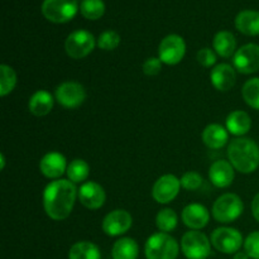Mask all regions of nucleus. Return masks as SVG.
Wrapping results in <instances>:
<instances>
[{"mask_svg": "<svg viewBox=\"0 0 259 259\" xmlns=\"http://www.w3.org/2000/svg\"><path fill=\"white\" fill-rule=\"evenodd\" d=\"M181 187V181L175 175H163L154 182L152 197L158 204H169L176 199Z\"/></svg>", "mask_w": 259, "mask_h": 259, "instance_id": "nucleus-12", "label": "nucleus"}, {"mask_svg": "<svg viewBox=\"0 0 259 259\" xmlns=\"http://www.w3.org/2000/svg\"><path fill=\"white\" fill-rule=\"evenodd\" d=\"M242 96L247 105L259 110V77L250 78L243 85Z\"/></svg>", "mask_w": 259, "mask_h": 259, "instance_id": "nucleus-29", "label": "nucleus"}, {"mask_svg": "<svg viewBox=\"0 0 259 259\" xmlns=\"http://www.w3.org/2000/svg\"><path fill=\"white\" fill-rule=\"evenodd\" d=\"M77 12V0H45L42 4V14L46 19L56 24L70 22Z\"/></svg>", "mask_w": 259, "mask_h": 259, "instance_id": "nucleus-5", "label": "nucleus"}, {"mask_svg": "<svg viewBox=\"0 0 259 259\" xmlns=\"http://www.w3.org/2000/svg\"><path fill=\"white\" fill-rule=\"evenodd\" d=\"M229 161L219 159L215 161L209 168V179L214 186L219 189H225L233 184L235 177V171Z\"/></svg>", "mask_w": 259, "mask_h": 259, "instance_id": "nucleus-17", "label": "nucleus"}, {"mask_svg": "<svg viewBox=\"0 0 259 259\" xmlns=\"http://www.w3.org/2000/svg\"><path fill=\"white\" fill-rule=\"evenodd\" d=\"M225 124H227V131L239 138V137L245 136L250 131L252 119H250L249 114L245 111L235 110L228 115Z\"/></svg>", "mask_w": 259, "mask_h": 259, "instance_id": "nucleus-20", "label": "nucleus"}, {"mask_svg": "<svg viewBox=\"0 0 259 259\" xmlns=\"http://www.w3.org/2000/svg\"><path fill=\"white\" fill-rule=\"evenodd\" d=\"M180 181H181V186L185 190H187V191H195V190H199L201 187L204 180H202L201 175L199 172L189 171L182 175Z\"/></svg>", "mask_w": 259, "mask_h": 259, "instance_id": "nucleus-32", "label": "nucleus"}, {"mask_svg": "<svg viewBox=\"0 0 259 259\" xmlns=\"http://www.w3.org/2000/svg\"><path fill=\"white\" fill-rule=\"evenodd\" d=\"M55 99L51 93L46 90H38L30 96L28 101V109L35 116H45L52 111Z\"/></svg>", "mask_w": 259, "mask_h": 259, "instance_id": "nucleus-21", "label": "nucleus"}, {"mask_svg": "<svg viewBox=\"0 0 259 259\" xmlns=\"http://www.w3.org/2000/svg\"><path fill=\"white\" fill-rule=\"evenodd\" d=\"M212 47L217 55L220 57L230 58L234 57L237 52V39L234 34L229 30H220L215 34L214 40H212Z\"/></svg>", "mask_w": 259, "mask_h": 259, "instance_id": "nucleus-22", "label": "nucleus"}, {"mask_svg": "<svg viewBox=\"0 0 259 259\" xmlns=\"http://www.w3.org/2000/svg\"><path fill=\"white\" fill-rule=\"evenodd\" d=\"M210 80L218 91H222V93L229 91L237 82V70L232 65L220 63L211 70Z\"/></svg>", "mask_w": 259, "mask_h": 259, "instance_id": "nucleus-16", "label": "nucleus"}, {"mask_svg": "<svg viewBox=\"0 0 259 259\" xmlns=\"http://www.w3.org/2000/svg\"><path fill=\"white\" fill-rule=\"evenodd\" d=\"M197 62L202 67H211L212 65L217 63V52L212 51L211 48H201L196 55Z\"/></svg>", "mask_w": 259, "mask_h": 259, "instance_id": "nucleus-34", "label": "nucleus"}, {"mask_svg": "<svg viewBox=\"0 0 259 259\" xmlns=\"http://www.w3.org/2000/svg\"><path fill=\"white\" fill-rule=\"evenodd\" d=\"M138 243L132 238H120L116 240L111 249L113 259H138Z\"/></svg>", "mask_w": 259, "mask_h": 259, "instance_id": "nucleus-24", "label": "nucleus"}, {"mask_svg": "<svg viewBox=\"0 0 259 259\" xmlns=\"http://www.w3.org/2000/svg\"><path fill=\"white\" fill-rule=\"evenodd\" d=\"M243 211H244V204L242 199L238 195L230 194V192L218 197L211 210L214 219L222 224L235 222L239 219Z\"/></svg>", "mask_w": 259, "mask_h": 259, "instance_id": "nucleus-4", "label": "nucleus"}, {"mask_svg": "<svg viewBox=\"0 0 259 259\" xmlns=\"http://www.w3.org/2000/svg\"><path fill=\"white\" fill-rule=\"evenodd\" d=\"M212 247L225 254H235L243 245V235L238 229L229 227H222L211 233Z\"/></svg>", "mask_w": 259, "mask_h": 259, "instance_id": "nucleus-8", "label": "nucleus"}, {"mask_svg": "<svg viewBox=\"0 0 259 259\" xmlns=\"http://www.w3.org/2000/svg\"><path fill=\"white\" fill-rule=\"evenodd\" d=\"M144 75L147 76H156L161 72L162 70V61L159 57H149L147 58L142 66Z\"/></svg>", "mask_w": 259, "mask_h": 259, "instance_id": "nucleus-35", "label": "nucleus"}, {"mask_svg": "<svg viewBox=\"0 0 259 259\" xmlns=\"http://www.w3.org/2000/svg\"><path fill=\"white\" fill-rule=\"evenodd\" d=\"M252 214L253 218L259 223V194L255 195L252 201Z\"/></svg>", "mask_w": 259, "mask_h": 259, "instance_id": "nucleus-36", "label": "nucleus"}, {"mask_svg": "<svg viewBox=\"0 0 259 259\" xmlns=\"http://www.w3.org/2000/svg\"><path fill=\"white\" fill-rule=\"evenodd\" d=\"M0 158H2V169H4V167H5V157H4V154L2 153V156H0Z\"/></svg>", "mask_w": 259, "mask_h": 259, "instance_id": "nucleus-38", "label": "nucleus"}, {"mask_svg": "<svg viewBox=\"0 0 259 259\" xmlns=\"http://www.w3.org/2000/svg\"><path fill=\"white\" fill-rule=\"evenodd\" d=\"M177 223H179L177 214L175 212V210L168 209V207L162 209L156 217V225L159 232L162 233H169L175 230L177 227Z\"/></svg>", "mask_w": 259, "mask_h": 259, "instance_id": "nucleus-27", "label": "nucleus"}, {"mask_svg": "<svg viewBox=\"0 0 259 259\" xmlns=\"http://www.w3.org/2000/svg\"><path fill=\"white\" fill-rule=\"evenodd\" d=\"M95 37L89 30L78 29L68 34L65 42L66 53L73 60H81L90 55L96 46Z\"/></svg>", "mask_w": 259, "mask_h": 259, "instance_id": "nucleus-7", "label": "nucleus"}, {"mask_svg": "<svg viewBox=\"0 0 259 259\" xmlns=\"http://www.w3.org/2000/svg\"><path fill=\"white\" fill-rule=\"evenodd\" d=\"M68 259H101V252L91 242H77L68 250Z\"/></svg>", "mask_w": 259, "mask_h": 259, "instance_id": "nucleus-25", "label": "nucleus"}, {"mask_svg": "<svg viewBox=\"0 0 259 259\" xmlns=\"http://www.w3.org/2000/svg\"><path fill=\"white\" fill-rule=\"evenodd\" d=\"M201 139L207 148L220 149L229 141V133L220 124H209L202 131Z\"/></svg>", "mask_w": 259, "mask_h": 259, "instance_id": "nucleus-19", "label": "nucleus"}, {"mask_svg": "<svg viewBox=\"0 0 259 259\" xmlns=\"http://www.w3.org/2000/svg\"><path fill=\"white\" fill-rule=\"evenodd\" d=\"M233 259H249V255H248L245 252H240L239 250V252L235 253Z\"/></svg>", "mask_w": 259, "mask_h": 259, "instance_id": "nucleus-37", "label": "nucleus"}, {"mask_svg": "<svg viewBox=\"0 0 259 259\" xmlns=\"http://www.w3.org/2000/svg\"><path fill=\"white\" fill-rule=\"evenodd\" d=\"M67 174L68 180L73 184H85V181L88 180L89 175H90V166L88 164V162L83 161V159L76 158L71 162L67 166Z\"/></svg>", "mask_w": 259, "mask_h": 259, "instance_id": "nucleus-26", "label": "nucleus"}, {"mask_svg": "<svg viewBox=\"0 0 259 259\" xmlns=\"http://www.w3.org/2000/svg\"><path fill=\"white\" fill-rule=\"evenodd\" d=\"M17 86V73L10 66H0V95H9Z\"/></svg>", "mask_w": 259, "mask_h": 259, "instance_id": "nucleus-28", "label": "nucleus"}, {"mask_svg": "<svg viewBox=\"0 0 259 259\" xmlns=\"http://www.w3.org/2000/svg\"><path fill=\"white\" fill-rule=\"evenodd\" d=\"M182 222L191 230H201L210 222V211L201 204H190L182 210Z\"/></svg>", "mask_w": 259, "mask_h": 259, "instance_id": "nucleus-18", "label": "nucleus"}, {"mask_svg": "<svg viewBox=\"0 0 259 259\" xmlns=\"http://www.w3.org/2000/svg\"><path fill=\"white\" fill-rule=\"evenodd\" d=\"M78 189L70 180H55L46 186L43 207L48 218L61 222L70 217L77 199Z\"/></svg>", "mask_w": 259, "mask_h": 259, "instance_id": "nucleus-1", "label": "nucleus"}, {"mask_svg": "<svg viewBox=\"0 0 259 259\" xmlns=\"http://www.w3.org/2000/svg\"><path fill=\"white\" fill-rule=\"evenodd\" d=\"M185 53H186V43L181 35L168 34L159 43L158 57L164 65H177L184 60Z\"/></svg>", "mask_w": 259, "mask_h": 259, "instance_id": "nucleus-9", "label": "nucleus"}, {"mask_svg": "<svg viewBox=\"0 0 259 259\" xmlns=\"http://www.w3.org/2000/svg\"><path fill=\"white\" fill-rule=\"evenodd\" d=\"M133 225V218L126 210L116 209L109 212L103 220V232L108 237H120L129 232Z\"/></svg>", "mask_w": 259, "mask_h": 259, "instance_id": "nucleus-13", "label": "nucleus"}, {"mask_svg": "<svg viewBox=\"0 0 259 259\" xmlns=\"http://www.w3.org/2000/svg\"><path fill=\"white\" fill-rule=\"evenodd\" d=\"M233 66L243 75H250L259 71V46L255 43L242 46L233 57Z\"/></svg>", "mask_w": 259, "mask_h": 259, "instance_id": "nucleus-11", "label": "nucleus"}, {"mask_svg": "<svg viewBox=\"0 0 259 259\" xmlns=\"http://www.w3.org/2000/svg\"><path fill=\"white\" fill-rule=\"evenodd\" d=\"M244 252L249 258L259 259V232H253L245 238Z\"/></svg>", "mask_w": 259, "mask_h": 259, "instance_id": "nucleus-33", "label": "nucleus"}, {"mask_svg": "<svg viewBox=\"0 0 259 259\" xmlns=\"http://www.w3.org/2000/svg\"><path fill=\"white\" fill-rule=\"evenodd\" d=\"M67 161L60 152H48L39 162V171L45 177L51 180H60L67 171Z\"/></svg>", "mask_w": 259, "mask_h": 259, "instance_id": "nucleus-15", "label": "nucleus"}, {"mask_svg": "<svg viewBox=\"0 0 259 259\" xmlns=\"http://www.w3.org/2000/svg\"><path fill=\"white\" fill-rule=\"evenodd\" d=\"M55 99L63 108L76 109L85 103L86 90L81 83L66 81L56 88Z\"/></svg>", "mask_w": 259, "mask_h": 259, "instance_id": "nucleus-10", "label": "nucleus"}, {"mask_svg": "<svg viewBox=\"0 0 259 259\" xmlns=\"http://www.w3.org/2000/svg\"><path fill=\"white\" fill-rule=\"evenodd\" d=\"M77 199L86 209L98 210L105 204L106 194L103 186L98 182L88 181L81 185L78 189Z\"/></svg>", "mask_w": 259, "mask_h": 259, "instance_id": "nucleus-14", "label": "nucleus"}, {"mask_svg": "<svg viewBox=\"0 0 259 259\" xmlns=\"http://www.w3.org/2000/svg\"><path fill=\"white\" fill-rule=\"evenodd\" d=\"M235 27L245 35L259 34V12L243 10L235 18Z\"/></svg>", "mask_w": 259, "mask_h": 259, "instance_id": "nucleus-23", "label": "nucleus"}, {"mask_svg": "<svg viewBox=\"0 0 259 259\" xmlns=\"http://www.w3.org/2000/svg\"><path fill=\"white\" fill-rule=\"evenodd\" d=\"M211 240L199 230H191L182 235L181 249L187 259H206L211 254Z\"/></svg>", "mask_w": 259, "mask_h": 259, "instance_id": "nucleus-6", "label": "nucleus"}, {"mask_svg": "<svg viewBox=\"0 0 259 259\" xmlns=\"http://www.w3.org/2000/svg\"><path fill=\"white\" fill-rule=\"evenodd\" d=\"M120 45V35L115 30H105L101 33L98 38V46L100 50L104 51H114Z\"/></svg>", "mask_w": 259, "mask_h": 259, "instance_id": "nucleus-31", "label": "nucleus"}, {"mask_svg": "<svg viewBox=\"0 0 259 259\" xmlns=\"http://www.w3.org/2000/svg\"><path fill=\"white\" fill-rule=\"evenodd\" d=\"M228 158L235 171L252 174L259 167V146L253 139L245 137L233 139L228 147Z\"/></svg>", "mask_w": 259, "mask_h": 259, "instance_id": "nucleus-2", "label": "nucleus"}, {"mask_svg": "<svg viewBox=\"0 0 259 259\" xmlns=\"http://www.w3.org/2000/svg\"><path fill=\"white\" fill-rule=\"evenodd\" d=\"M80 10L86 19L96 20L105 13V4L103 0H82Z\"/></svg>", "mask_w": 259, "mask_h": 259, "instance_id": "nucleus-30", "label": "nucleus"}, {"mask_svg": "<svg viewBox=\"0 0 259 259\" xmlns=\"http://www.w3.org/2000/svg\"><path fill=\"white\" fill-rule=\"evenodd\" d=\"M180 245L168 233H156L147 239L144 254L147 259H177Z\"/></svg>", "mask_w": 259, "mask_h": 259, "instance_id": "nucleus-3", "label": "nucleus"}]
</instances>
